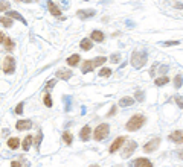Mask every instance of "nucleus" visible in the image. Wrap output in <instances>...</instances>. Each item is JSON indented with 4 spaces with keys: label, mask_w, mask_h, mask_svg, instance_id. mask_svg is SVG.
Instances as JSON below:
<instances>
[{
    "label": "nucleus",
    "mask_w": 183,
    "mask_h": 167,
    "mask_svg": "<svg viewBox=\"0 0 183 167\" xmlns=\"http://www.w3.org/2000/svg\"><path fill=\"white\" fill-rule=\"evenodd\" d=\"M110 75H112V70H110V68H105V67L101 68V72H99V76H102V78H109Z\"/></svg>",
    "instance_id": "28"
},
{
    "label": "nucleus",
    "mask_w": 183,
    "mask_h": 167,
    "mask_svg": "<svg viewBox=\"0 0 183 167\" xmlns=\"http://www.w3.org/2000/svg\"><path fill=\"white\" fill-rule=\"evenodd\" d=\"M154 82H156V85H157V87H162V85L168 84V82H169V79H168L166 76H160V78H157Z\"/></svg>",
    "instance_id": "24"
},
{
    "label": "nucleus",
    "mask_w": 183,
    "mask_h": 167,
    "mask_svg": "<svg viewBox=\"0 0 183 167\" xmlns=\"http://www.w3.org/2000/svg\"><path fill=\"white\" fill-rule=\"evenodd\" d=\"M11 167H22V164H20L19 161H12V162H11Z\"/></svg>",
    "instance_id": "37"
},
{
    "label": "nucleus",
    "mask_w": 183,
    "mask_h": 167,
    "mask_svg": "<svg viewBox=\"0 0 183 167\" xmlns=\"http://www.w3.org/2000/svg\"><path fill=\"white\" fill-rule=\"evenodd\" d=\"M169 141L181 144L183 143V131H174V132H171L169 134Z\"/></svg>",
    "instance_id": "8"
},
{
    "label": "nucleus",
    "mask_w": 183,
    "mask_h": 167,
    "mask_svg": "<svg viewBox=\"0 0 183 167\" xmlns=\"http://www.w3.org/2000/svg\"><path fill=\"white\" fill-rule=\"evenodd\" d=\"M90 167H99V165H96V164H95V165H90Z\"/></svg>",
    "instance_id": "45"
},
{
    "label": "nucleus",
    "mask_w": 183,
    "mask_h": 167,
    "mask_svg": "<svg viewBox=\"0 0 183 167\" xmlns=\"http://www.w3.org/2000/svg\"><path fill=\"white\" fill-rule=\"evenodd\" d=\"M8 9H9V2H6V0H0V12H3V11L8 12Z\"/></svg>",
    "instance_id": "25"
},
{
    "label": "nucleus",
    "mask_w": 183,
    "mask_h": 167,
    "mask_svg": "<svg viewBox=\"0 0 183 167\" xmlns=\"http://www.w3.org/2000/svg\"><path fill=\"white\" fill-rule=\"evenodd\" d=\"M5 40H6L5 34H3V32H0V43H5Z\"/></svg>",
    "instance_id": "38"
},
{
    "label": "nucleus",
    "mask_w": 183,
    "mask_h": 167,
    "mask_svg": "<svg viewBox=\"0 0 183 167\" xmlns=\"http://www.w3.org/2000/svg\"><path fill=\"white\" fill-rule=\"evenodd\" d=\"M110 61H112V62H119V61H121V55H118V53H115V55H112V58H110Z\"/></svg>",
    "instance_id": "33"
},
{
    "label": "nucleus",
    "mask_w": 183,
    "mask_h": 167,
    "mask_svg": "<svg viewBox=\"0 0 183 167\" xmlns=\"http://www.w3.org/2000/svg\"><path fill=\"white\" fill-rule=\"evenodd\" d=\"M107 59H105V56H98L96 59H93V61H84V64H82V73H88V72H92L95 67H99V65H102L104 62H105Z\"/></svg>",
    "instance_id": "2"
},
{
    "label": "nucleus",
    "mask_w": 183,
    "mask_h": 167,
    "mask_svg": "<svg viewBox=\"0 0 183 167\" xmlns=\"http://www.w3.org/2000/svg\"><path fill=\"white\" fill-rule=\"evenodd\" d=\"M81 49L82 50H90L92 47H93V44H92V40H88V38H84V40H81Z\"/></svg>",
    "instance_id": "19"
},
{
    "label": "nucleus",
    "mask_w": 183,
    "mask_h": 167,
    "mask_svg": "<svg viewBox=\"0 0 183 167\" xmlns=\"http://www.w3.org/2000/svg\"><path fill=\"white\" fill-rule=\"evenodd\" d=\"M134 103V99L133 97H122L121 100H119V105L122 106V108H127V106H131Z\"/></svg>",
    "instance_id": "18"
},
{
    "label": "nucleus",
    "mask_w": 183,
    "mask_h": 167,
    "mask_svg": "<svg viewBox=\"0 0 183 167\" xmlns=\"http://www.w3.org/2000/svg\"><path fill=\"white\" fill-rule=\"evenodd\" d=\"M90 40L101 43V41H104V34H102L101 31H93V32H92V38H90Z\"/></svg>",
    "instance_id": "17"
},
{
    "label": "nucleus",
    "mask_w": 183,
    "mask_h": 167,
    "mask_svg": "<svg viewBox=\"0 0 183 167\" xmlns=\"http://www.w3.org/2000/svg\"><path fill=\"white\" fill-rule=\"evenodd\" d=\"M55 82H57V81H54V79H52V81H50V82L47 84V88H52V87L55 85Z\"/></svg>",
    "instance_id": "40"
},
{
    "label": "nucleus",
    "mask_w": 183,
    "mask_h": 167,
    "mask_svg": "<svg viewBox=\"0 0 183 167\" xmlns=\"http://www.w3.org/2000/svg\"><path fill=\"white\" fill-rule=\"evenodd\" d=\"M136 147H137V143L133 141V140H128V143L125 144V147H124V150H122V158H128V156H131Z\"/></svg>",
    "instance_id": "6"
},
{
    "label": "nucleus",
    "mask_w": 183,
    "mask_h": 167,
    "mask_svg": "<svg viewBox=\"0 0 183 167\" xmlns=\"http://www.w3.org/2000/svg\"><path fill=\"white\" fill-rule=\"evenodd\" d=\"M8 146H9V149H17V147L20 146V140L16 138V137H11V138L8 140Z\"/></svg>",
    "instance_id": "21"
},
{
    "label": "nucleus",
    "mask_w": 183,
    "mask_h": 167,
    "mask_svg": "<svg viewBox=\"0 0 183 167\" xmlns=\"http://www.w3.org/2000/svg\"><path fill=\"white\" fill-rule=\"evenodd\" d=\"M175 8H177V9H181V8H183V5H181V3H177V5H175Z\"/></svg>",
    "instance_id": "43"
},
{
    "label": "nucleus",
    "mask_w": 183,
    "mask_h": 167,
    "mask_svg": "<svg viewBox=\"0 0 183 167\" xmlns=\"http://www.w3.org/2000/svg\"><path fill=\"white\" fill-rule=\"evenodd\" d=\"M136 99L142 102V100L145 99V96H143V93H142V91H136Z\"/></svg>",
    "instance_id": "34"
},
{
    "label": "nucleus",
    "mask_w": 183,
    "mask_h": 167,
    "mask_svg": "<svg viewBox=\"0 0 183 167\" xmlns=\"http://www.w3.org/2000/svg\"><path fill=\"white\" fill-rule=\"evenodd\" d=\"M63 141L69 146V144H72V134L70 132H64L63 134Z\"/></svg>",
    "instance_id": "26"
},
{
    "label": "nucleus",
    "mask_w": 183,
    "mask_h": 167,
    "mask_svg": "<svg viewBox=\"0 0 183 167\" xmlns=\"http://www.w3.org/2000/svg\"><path fill=\"white\" fill-rule=\"evenodd\" d=\"M177 153H178V156H180V158H181V159H183V149H180V150H178V152H177Z\"/></svg>",
    "instance_id": "42"
},
{
    "label": "nucleus",
    "mask_w": 183,
    "mask_h": 167,
    "mask_svg": "<svg viewBox=\"0 0 183 167\" xmlns=\"http://www.w3.org/2000/svg\"><path fill=\"white\" fill-rule=\"evenodd\" d=\"M47 6H49V11H50L52 15H55V17H60V15H61V9H60L54 2H47Z\"/></svg>",
    "instance_id": "15"
},
{
    "label": "nucleus",
    "mask_w": 183,
    "mask_h": 167,
    "mask_svg": "<svg viewBox=\"0 0 183 167\" xmlns=\"http://www.w3.org/2000/svg\"><path fill=\"white\" fill-rule=\"evenodd\" d=\"M41 138H43V134H41V132H38V134H37V137H35V146H37V147L40 146V143H41Z\"/></svg>",
    "instance_id": "32"
},
{
    "label": "nucleus",
    "mask_w": 183,
    "mask_h": 167,
    "mask_svg": "<svg viewBox=\"0 0 183 167\" xmlns=\"http://www.w3.org/2000/svg\"><path fill=\"white\" fill-rule=\"evenodd\" d=\"M177 44H180L178 41H163V43H160V46H163V47H171V46H177Z\"/></svg>",
    "instance_id": "31"
},
{
    "label": "nucleus",
    "mask_w": 183,
    "mask_h": 167,
    "mask_svg": "<svg viewBox=\"0 0 183 167\" xmlns=\"http://www.w3.org/2000/svg\"><path fill=\"white\" fill-rule=\"evenodd\" d=\"M109 132H110V126H109L107 123H102V125H99V126L95 129L93 138H95L96 141H101V140H104V138L109 135Z\"/></svg>",
    "instance_id": "4"
},
{
    "label": "nucleus",
    "mask_w": 183,
    "mask_h": 167,
    "mask_svg": "<svg viewBox=\"0 0 183 167\" xmlns=\"http://www.w3.org/2000/svg\"><path fill=\"white\" fill-rule=\"evenodd\" d=\"M84 2H87V0H84Z\"/></svg>",
    "instance_id": "46"
},
{
    "label": "nucleus",
    "mask_w": 183,
    "mask_h": 167,
    "mask_svg": "<svg viewBox=\"0 0 183 167\" xmlns=\"http://www.w3.org/2000/svg\"><path fill=\"white\" fill-rule=\"evenodd\" d=\"M78 62H79V55H72L70 58H67V64H69L70 67L76 65Z\"/></svg>",
    "instance_id": "22"
},
{
    "label": "nucleus",
    "mask_w": 183,
    "mask_h": 167,
    "mask_svg": "<svg viewBox=\"0 0 183 167\" xmlns=\"http://www.w3.org/2000/svg\"><path fill=\"white\" fill-rule=\"evenodd\" d=\"M181 84H183L181 76H175V78H174V87H175V88H180V87H181Z\"/></svg>",
    "instance_id": "30"
},
{
    "label": "nucleus",
    "mask_w": 183,
    "mask_h": 167,
    "mask_svg": "<svg viewBox=\"0 0 183 167\" xmlns=\"http://www.w3.org/2000/svg\"><path fill=\"white\" fill-rule=\"evenodd\" d=\"M166 70H168V67H166V65H162V67H160V72H162V73H165Z\"/></svg>",
    "instance_id": "41"
},
{
    "label": "nucleus",
    "mask_w": 183,
    "mask_h": 167,
    "mask_svg": "<svg viewBox=\"0 0 183 167\" xmlns=\"http://www.w3.org/2000/svg\"><path fill=\"white\" fill-rule=\"evenodd\" d=\"M115 112H116V105H113V106H112V109H110V112H109V115H113Z\"/></svg>",
    "instance_id": "39"
},
{
    "label": "nucleus",
    "mask_w": 183,
    "mask_h": 167,
    "mask_svg": "<svg viewBox=\"0 0 183 167\" xmlns=\"http://www.w3.org/2000/svg\"><path fill=\"white\" fill-rule=\"evenodd\" d=\"M55 76H57L58 79L67 81V79H70V78H72V72H70V70H67V68H64V70H58V72L55 73Z\"/></svg>",
    "instance_id": "13"
},
{
    "label": "nucleus",
    "mask_w": 183,
    "mask_h": 167,
    "mask_svg": "<svg viewBox=\"0 0 183 167\" xmlns=\"http://www.w3.org/2000/svg\"><path fill=\"white\" fill-rule=\"evenodd\" d=\"M23 112V103H19L16 106V114H22Z\"/></svg>",
    "instance_id": "35"
},
{
    "label": "nucleus",
    "mask_w": 183,
    "mask_h": 167,
    "mask_svg": "<svg viewBox=\"0 0 183 167\" xmlns=\"http://www.w3.org/2000/svg\"><path fill=\"white\" fill-rule=\"evenodd\" d=\"M95 14H96V12H95L93 9H87V11H85V9H81V11L76 12V15H78L81 20H87V18H90V17H93Z\"/></svg>",
    "instance_id": "11"
},
{
    "label": "nucleus",
    "mask_w": 183,
    "mask_h": 167,
    "mask_svg": "<svg viewBox=\"0 0 183 167\" xmlns=\"http://www.w3.org/2000/svg\"><path fill=\"white\" fill-rule=\"evenodd\" d=\"M90 132H92L90 126L85 125V126L81 129V132H79V138H81L82 141H88V138H90Z\"/></svg>",
    "instance_id": "14"
},
{
    "label": "nucleus",
    "mask_w": 183,
    "mask_h": 167,
    "mask_svg": "<svg viewBox=\"0 0 183 167\" xmlns=\"http://www.w3.org/2000/svg\"><path fill=\"white\" fill-rule=\"evenodd\" d=\"M32 128V122L31 120H19L16 123V129L17 131H28Z\"/></svg>",
    "instance_id": "9"
},
{
    "label": "nucleus",
    "mask_w": 183,
    "mask_h": 167,
    "mask_svg": "<svg viewBox=\"0 0 183 167\" xmlns=\"http://www.w3.org/2000/svg\"><path fill=\"white\" fill-rule=\"evenodd\" d=\"M20 2H25V3H29V2H31V0H20Z\"/></svg>",
    "instance_id": "44"
},
{
    "label": "nucleus",
    "mask_w": 183,
    "mask_h": 167,
    "mask_svg": "<svg viewBox=\"0 0 183 167\" xmlns=\"http://www.w3.org/2000/svg\"><path fill=\"white\" fill-rule=\"evenodd\" d=\"M134 167H153V162L147 158H137L134 162H133Z\"/></svg>",
    "instance_id": "12"
},
{
    "label": "nucleus",
    "mask_w": 183,
    "mask_h": 167,
    "mask_svg": "<svg viewBox=\"0 0 183 167\" xmlns=\"http://www.w3.org/2000/svg\"><path fill=\"white\" fill-rule=\"evenodd\" d=\"M147 64V53L145 52H134L131 56V65L134 68H140Z\"/></svg>",
    "instance_id": "3"
},
{
    "label": "nucleus",
    "mask_w": 183,
    "mask_h": 167,
    "mask_svg": "<svg viewBox=\"0 0 183 167\" xmlns=\"http://www.w3.org/2000/svg\"><path fill=\"white\" fill-rule=\"evenodd\" d=\"M159 144H160V138H159V137H156V138L150 140V141L143 146V150H145L147 153H151L153 150H156V149L159 147Z\"/></svg>",
    "instance_id": "7"
},
{
    "label": "nucleus",
    "mask_w": 183,
    "mask_h": 167,
    "mask_svg": "<svg viewBox=\"0 0 183 167\" xmlns=\"http://www.w3.org/2000/svg\"><path fill=\"white\" fill-rule=\"evenodd\" d=\"M124 141H125V137H118V138L112 143V146H110V149H109V150H110V153H115V152H116V150H118L122 144H124Z\"/></svg>",
    "instance_id": "10"
},
{
    "label": "nucleus",
    "mask_w": 183,
    "mask_h": 167,
    "mask_svg": "<svg viewBox=\"0 0 183 167\" xmlns=\"http://www.w3.org/2000/svg\"><path fill=\"white\" fill-rule=\"evenodd\" d=\"M0 25H3L5 28H11L12 26V20L9 18V17H0Z\"/></svg>",
    "instance_id": "23"
},
{
    "label": "nucleus",
    "mask_w": 183,
    "mask_h": 167,
    "mask_svg": "<svg viewBox=\"0 0 183 167\" xmlns=\"http://www.w3.org/2000/svg\"><path fill=\"white\" fill-rule=\"evenodd\" d=\"M175 102H177L178 108H183V99H181L180 96H177V97H175Z\"/></svg>",
    "instance_id": "36"
},
{
    "label": "nucleus",
    "mask_w": 183,
    "mask_h": 167,
    "mask_svg": "<svg viewBox=\"0 0 183 167\" xmlns=\"http://www.w3.org/2000/svg\"><path fill=\"white\" fill-rule=\"evenodd\" d=\"M3 72L6 75H12L16 72V59L12 56H5V59H3Z\"/></svg>",
    "instance_id": "5"
},
{
    "label": "nucleus",
    "mask_w": 183,
    "mask_h": 167,
    "mask_svg": "<svg viewBox=\"0 0 183 167\" xmlns=\"http://www.w3.org/2000/svg\"><path fill=\"white\" fill-rule=\"evenodd\" d=\"M145 123V117L142 115V114H134L128 122H127V125H125V128H127V131H137V129H140L142 128V125Z\"/></svg>",
    "instance_id": "1"
},
{
    "label": "nucleus",
    "mask_w": 183,
    "mask_h": 167,
    "mask_svg": "<svg viewBox=\"0 0 183 167\" xmlns=\"http://www.w3.org/2000/svg\"><path fill=\"white\" fill-rule=\"evenodd\" d=\"M32 141H34V138H32L31 135H28V137L23 140V144H22V147H23V150H25V152H28V150H29V147H31Z\"/></svg>",
    "instance_id": "20"
},
{
    "label": "nucleus",
    "mask_w": 183,
    "mask_h": 167,
    "mask_svg": "<svg viewBox=\"0 0 183 167\" xmlns=\"http://www.w3.org/2000/svg\"><path fill=\"white\" fill-rule=\"evenodd\" d=\"M44 105H46L47 108H50V106H52V97H50V94H49V93H46V94H44Z\"/></svg>",
    "instance_id": "29"
},
{
    "label": "nucleus",
    "mask_w": 183,
    "mask_h": 167,
    "mask_svg": "<svg viewBox=\"0 0 183 167\" xmlns=\"http://www.w3.org/2000/svg\"><path fill=\"white\" fill-rule=\"evenodd\" d=\"M5 47H6L8 50H12V49L16 47V44H14V41H12L11 38H6V40H5Z\"/></svg>",
    "instance_id": "27"
},
{
    "label": "nucleus",
    "mask_w": 183,
    "mask_h": 167,
    "mask_svg": "<svg viewBox=\"0 0 183 167\" xmlns=\"http://www.w3.org/2000/svg\"><path fill=\"white\" fill-rule=\"evenodd\" d=\"M6 17H9V18H16V20L22 22L23 25H26V20L23 18V15H20V14L16 12V11H8V12H6Z\"/></svg>",
    "instance_id": "16"
}]
</instances>
